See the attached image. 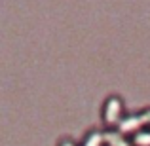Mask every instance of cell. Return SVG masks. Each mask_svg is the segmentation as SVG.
<instances>
[{
  "label": "cell",
  "instance_id": "6da1fadb",
  "mask_svg": "<svg viewBox=\"0 0 150 146\" xmlns=\"http://www.w3.org/2000/svg\"><path fill=\"white\" fill-rule=\"evenodd\" d=\"M122 110H124V104L118 97H110L105 104V121L110 125L114 123H120V118H122Z\"/></svg>",
  "mask_w": 150,
  "mask_h": 146
},
{
  "label": "cell",
  "instance_id": "7a4b0ae2",
  "mask_svg": "<svg viewBox=\"0 0 150 146\" xmlns=\"http://www.w3.org/2000/svg\"><path fill=\"white\" fill-rule=\"evenodd\" d=\"M143 125H144L143 114H131V116L120 120V123H118V131H120L122 135H124V133H137Z\"/></svg>",
  "mask_w": 150,
  "mask_h": 146
},
{
  "label": "cell",
  "instance_id": "3957f363",
  "mask_svg": "<svg viewBox=\"0 0 150 146\" xmlns=\"http://www.w3.org/2000/svg\"><path fill=\"white\" fill-rule=\"evenodd\" d=\"M105 142L108 146H131V142L120 131H106L105 133Z\"/></svg>",
  "mask_w": 150,
  "mask_h": 146
},
{
  "label": "cell",
  "instance_id": "277c9868",
  "mask_svg": "<svg viewBox=\"0 0 150 146\" xmlns=\"http://www.w3.org/2000/svg\"><path fill=\"white\" fill-rule=\"evenodd\" d=\"M103 142H105V133L91 131V133H88V135H86L82 146H103Z\"/></svg>",
  "mask_w": 150,
  "mask_h": 146
},
{
  "label": "cell",
  "instance_id": "5b68a950",
  "mask_svg": "<svg viewBox=\"0 0 150 146\" xmlns=\"http://www.w3.org/2000/svg\"><path fill=\"white\" fill-rule=\"evenodd\" d=\"M133 144L137 146H150V129H139L133 137Z\"/></svg>",
  "mask_w": 150,
  "mask_h": 146
},
{
  "label": "cell",
  "instance_id": "8992f818",
  "mask_svg": "<svg viewBox=\"0 0 150 146\" xmlns=\"http://www.w3.org/2000/svg\"><path fill=\"white\" fill-rule=\"evenodd\" d=\"M141 114H143V118H144V125H150V108L144 110V112H141Z\"/></svg>",
  "mask_w": 150,
  "mask_h": 146
},
{
  "label": "cell",
  "instance_id": "52a82bcc",
  "mask_svg": "<svg viewBox=\"0 0 150 146\" xmlns=\"http://www.w3.org/2000/svg\"><path fill=\"white\" fill-rule=\"evenodd\" d=\"M59 146H74L72 142H70V140H63V142L61 144H59Z\"/></svg>",
  "mask_w": 150,
  "mask_h": 146
}]
</instances>
